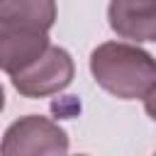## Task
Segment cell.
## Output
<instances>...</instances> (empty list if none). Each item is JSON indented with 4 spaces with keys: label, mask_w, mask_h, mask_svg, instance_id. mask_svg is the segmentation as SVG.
Here are the masks:
<instances>
[{
    "label": "cell",
    "mask_w": 156,
    "mask_h": 156,
    "mask_svg": "<svg viewBox=\"0 0 156 156\" xmlns=\"http://www.w3.org/2000/svg\"><path fill=\"white\" fill-rule=\"evenodd\" d=\"M107 20L122 39L156 41V0H110Z\"/></svg>",
    "instance_id": "4"
},
{
    "label": "cell",
    "mask_w": 156,
    "mask_h": 156,
    "mask_svg": "<svg viewBox=\"0 0 156 156\" xmlns=\"http://www.w3.org/2000/svg\"><path fill=\"white\" fill-rule=\"evenodd\" d=\"M49 32L0 24V71L12 76L49 46Z\"/></svg>",
    "instance_id": "5"
},
{
    "label": "cell",
    "mask_w": 156,
    "mask_h": 156,
    "mask_svg": "<svg viewBox=\"0 0 156 156\" xmlns=\"http://www.w3.org/2000/svg\"><path fill=\"white\" fill-rule=\"evenodd\" d=\"M68 134L54 119L41 115H27L15 119L0 141L5 156H37V154H66Z\"/></svg>",
    "instance_id": "3"
},
{
    "label": "cell",
    "mask_w": 156,
    "mask_h": 156,
    "mask_svg": "<svg viewBox=\"0 0 156 156\" xmlns=\"http://www.w3.org/2000/svg\"><path fill=\"white\" fill-rule=\"evenodd\" d=\"M5 110V88L0 85V112Z\"/></svg>",
    "instance_id": "8"
},
{
    "label": "cell",
    "mask_w": 156,
    "mask_h": 156,
    "mask_svg": "<svg viewBox=\"0 0 156 156\" xmlns=\"http://www.w3.org/2000/svg\"><path fill=\"white\" fill-rule=\"evenodd\" d=\"M56 22V0H0V24L49 32Z\"/></svg>",
    "instance_id": "6"
},
{
    "label": "cell",
    "mask_w": 156,
    "mask_h": 156,
    "mask_svg": "<svg viewBox=\"0 0 156 156\" xmlns=\"http://www.w3.org/2000/svg\"><path fill=\"white\" fill-rule=\"evenodd\" d=\"M76 63L63 46L49 44L34 61L10 76L15 90L22 98H49L66 90L73 80Z\"/></svg>",
    "instance_id": "2"
},
{
    "label": "cell",
    "mask_w": 156,
    "mask_h": 156,
    "mask_svg": "<svg viewBox=\"0 0 156 156\" xmlns=\"http://www.w3.org/2000/svg\"><path fill=\"white\" fill-rule=\"evenodd\" d=\"M95 83L119 100H141L156 80V58L136 44L102 41L90 54Z\"/></svg>",
    "instance_id": "1"
},
{
    "label": "cell",
    "mask_w": 156,
    "mask_h": 156,
    "mask_svg": "<svg viewBox=\"0 0 156 156\" xmlns=\"http://www.w3.org/2000/svg\"><path fill=\"white\" fill-rule=\"evenodd\" d=\"M141 100H144V110H146V115L156 122V80H154V85L146 90V95H144Z\"/></svg>",
    "instance_id": "7"
}]
</instances>
